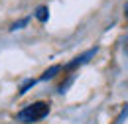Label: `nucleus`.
<instances>
[{"mask_svg": "<svg viewBox=\"0 0 128 124\" xmlns=\"http://www.w3.org/2000/svg\"><path fill=\"white\" fill-rule=\"evenodd\" d=\"M49 114V104L48 102H44V100H38V102H34V104H28L26 108H22L18 112V120L20 122H38V120H42V118H46Z\"/></svg>", "mask_w": 128, "mask_h": 124, "instance_id": "nucleus-1", "label": "nucleus"}, {"mask_svg": "<svg viewBox=\"0 0 128 124\" xmlns=\"http://www.w3.org/2000/svg\"><path fill=\"white\" fill-rule=\"evenodd\" d=\"M95 51H96V49H89L87 53L79 55V57H77L75 61L67 63V67H65V69H75V67H79V65H83V63H87V61H89V57H93V55H95Z\"/></svg>", "mask_w": 128, "mask_h": 124, "instance_id": "nucleus-2", "label": "nucleus"}, {"mask_svg": "<svg viewBox=\"0 0 128 124\" xmlns=\"http://www.w3.org/2000/svg\"><path fill=\"white\" fill-rule=\"evenodd\" d=\"M36 18H38L40 22H48V18H49V10H48V6H40V8L36 10Z\"/></svg>", "mask_w": 128, "mask_h": 124, "instance_id": "nucleus-3", "label": "nucleus"}, {"mask_svg": "<svg viewBox=\"0 0 128 124\" xmlns=\"http://www.w3.org/2000/svg\"><path fill=\"white\" fill-rule=\"evenodd\" d=\"M59 71H61V67H59V65H53V67H49L48 71H46V73L42 75V81H48V79H53V77H55V73H59Z\"/></svg>", "mask_w": 128, "mask_h": 124, "instance_id": "nucleus-4", "label": "nucleus"}, {"mask_svg": "<svg viewBox=\"0 0 128 124\" xmlns=\"http://www.w3.org/2000/svg\"><path fill=\"white\" fill-rule=\"evenodd\" d=\"M28 22H30V20H28V18H22V20H18V22H14V24H12V26H10V32H16V30H22V28H24V26H26V24H28Z\"/></svg>", "mask_w": 128, "mask_h": 124, "instance_id": "nucleus-5", "label": "nucleus"}, {"mask_svg": "<svg viewBox=\"0 0 128 124\" xmlns=\"http://www.w3.org/2000/svg\"><path fill=\"white\" fill-rule=\"evenodd\" d=\"M34 83H36V81H26V83L22 85V89H20V94H24V93H26V91H28V89L34 85Z\"/></svg>", "mask_w": 128, "mask_h": 124, "instance_id": "nucleus-6", "label": "nucleus"}, {"mask_svg": "<svg viewBox=\"0 0 128 124\" xmlns=\"http://www.w3.org/2000/svg\"><path fill=\"white\" fill-rule=\"evenodd\" d=\"M126 16H128V6H126Z\"/></svg>", "mask_w": 128, "mask_h": 124, "instance_id": "nucleus-7", "label": "nucleus"}]
</instances>
